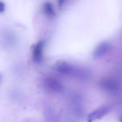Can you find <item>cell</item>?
Wrapping results in <instances>:
<instances>
[{"mask_svg": "<svg viewBox=\"0 0 122 122\" xmlns=\"http://www.w3.org/2000/svg\"><path fill=\"white\" fill-rule=\"evenodd\" d=\"M44 48L43 42H38L34 45L32 50V57L33 60L36 63H39L42 58V52Z\"/></svg>", "mask_w": 122, "mask_h": 122, "instance_id": "8992f818", "label": "cell"}, {"mask_svg": "<svg viewBox=\"0 0 122 122\" xmlns=\"http://www.w3.org/2000/svg\"><path fill=\"white\" fill-rule=\"evenodd\" d=\"M66 0H57V2H58V5L60 7H61L64 5L65 4Z\"/></svg>", "mask_w": 122, "mask_h": 122, "instance_id": "9c48e42d", "label": "cell"}, {"mask_svg": "<svg viewBox=\"0 0 122 122\" xmlns=\"http://www.w3.org/2000/svg\"><path fill=\"white\" fill-rule=\"evenodd\" d=\"M100 87L102 90L110 94L117 92L120 89V84L112 77H104L100 82Z\"/></svg>", "mask_w": 122, "mask_h": 122, "instance_id": "6da1fadb", "label": "cell"}, {"mask_svg": "<svg viewBox=\"0 0 122 122\" xmlns=\"http://www.w3.org/2000/svg\"><path fill=\"white\" fill-rule=\"evenodd\" d=\"M5 9V5L2 1L0 2V13H2Z\"/></svg>", "mask_w": 122, "mask_h": 122, "instance_id": "ba28073f", "label": "cell"}, {"mask_svg": "<svg viewBox=\"0 0 122 122\" xmlns=\"http://www.w3.org/2000/svg\"><path fill=\"white\" fill-rule=\"evenodd\" d=\"M119 122H122V116L120 117V119H119Z\"/></svg>", "mask_w": 122, "mask_h": 122, "instance_id": "30bf717a", "label": "cell"}, {"mask_svg": "<svg viewBox=\"0 0 122 122\" xmlns=\"http://www.w3.org/2000/svg\"><path fill=\"white\" fill-rule=\"evenodd\" d=\"M44 85L46 89L54 92H61L64 89L63 83L54 77H49L45 79L44 81Z\"/></svg>", "mask_w": 122, "mask_h": 122, "instance_id": "7a4b0ae2", "label": "cell"}, {"mask_svg": "<svg viewBox=\"0 0 122 122\" xmlns=\"http://www.w3.org/2000/svg\"><path fill=\"white\" fill-rule=\"evenodd\" d=\"M54 70L59 73L64 75H75L76 70L73 66L65 61H58L55 64Z\"/></svg>", "mask_w": 122, "mask_h": 122, "instance_id": "3957f363", "label": "cell"}, {"mask_svg": "<svg viewBox=\"0 0 122 122\" xmlns=\"http://www.w3.org/2000/svg\"><path fill=\"white\" fill-rule=\"evenodd\" d=\"M112 48L110 44L107 42H103L98 45L94 50L92 57L94 59L98 60L106 56Z\"/></svg>", "mask_w": 122, "mask_h": 122, "instance_id": "5b68a950", "label": "cell"}, {"mask_svg": "<svg viewBox=\"0 0 122 122\" xmlns=\"http://www.w3.org/2000/svg\"><path fill=\"white\" fill-rule=\"evenodd\" d=\"M44 10L45 13L49 17H54L56 15V13L54 10L52 4L49 1H46L44 4Z\"/></svg>", "mask_w": 122, "mask_h": 122, "instance_id": "52a82bcc", "label": "cell"}, {"mask_svg": "<svg viewBox=\"0 0 122 122\" xmlns=\"http://www.w3.org/2000/svg\"><path fill=\"white\" fill-rule=\"evenodd\" d=\"M111 110L109 106H104L99 107L97 109L95 110L88 116L87 120L88 122H94L96 120H100L103 118L105 116L107 115Z\"/></svg>", "mask_w": 122, "mask_h": 122, "instance_id": "277c9868", "label": "cell"}]
</instances>
